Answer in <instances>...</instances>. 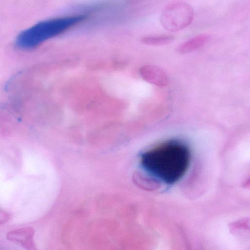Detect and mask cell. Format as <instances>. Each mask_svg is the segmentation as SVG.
Wrapping results in <instances>:
<instances>
[{
  "label": "cell",
  "instance_id": "1",
  "mask_svg": "<svg viewBox=\"0 0 250 250\" xmlns=\"http://www.w3.org/2000/svg\"><path fill=\"white\" fill-rule=\"evenodd\" d=\"M188 148L176 141L163 143L144 152L141 163L148 171L168 185L181 179L190 163Z\"/></svg>",
  "mask_w": 250,
  "mask_h": 250
},
{
  "label": "cell",
  "instance_id": "2",
  "mask_svg": "<svg viewBox=\"0 0 250 250\" xmlns=\"http://www.w3.org/2000/svg\"><path fill=\"white\" fill-rule=\"evenodd\" d=\"M83 16H72L41 21L21 33L16 45L23 49L34 48L44 41L60 34L83 19Z\"/></svg>",
  "mask_w": 250,
  "mask_h": 250
},
{
  "label": "cell",
  "instance_id": "3",
  "mask_svg": "<svg viewBox=\"0 0 250 250\" xmlns=\"http://www.w3.org/2000/svg\"><path fill=\"white\" fill-rule=\"evenodd\" d=\"M194 10L187 2L174 1L162 10L160 21L162 27L169 32H177L188 27L192 21Z\"/></svg>",
  "mask_w": 250,
  "mask_h": 250
},
{
  "label": "cell",
  "instance_id": "4",
  "mask_svg": "<svg viewBox=\"0 0 250 250\" xmlns=\"http://www.w3.org/2000/svg\"><path fill=\"white\" fill-rule=\"evenodd\" d=\"M139 72L142 78L146 82L160 87L167 86L169 79L167 73L160 67L151 64L141 67Z\"/></svg>",
  "mask_w": 250,
  "mask_h": 250
},
{
  "label": "cell",
  "instance_id": "5",
  "mask_svg": "<svg viewBox=\"0 0 250 250\" xmlns=\"http://www.w3.org/2000/svg\"><path fill=\"white\" fill-rule=\"evenodd\" d=\"M34 230L25 227L11 230L7 233L8 240L20 244L26 250H37L34 241Z\"/></svg>",
  "mask_w": 250,
  "mask_h": 250
},
{
  "label": "cell",
  "instance_id": "6",
  "mask_svg": "<svg viewBox=\"0 0 250 250\" xmlns=\"http://www.w3.org/2000/svg\"><path fill=\"white\" fill-rule=\"evenodd\" d=\"M208 38V35L205 34L193 37L178 46L176 51L181 54L192 52L202 47Z\"/></svg>",
  "mask_w": 250,
  "mask_h": 250
},
{
  "label": "cell",
  "instance_id": "7",
  "mask_svg": "<svg viewBox=\"0 0 250 250\" xmlns=\"http://www.w3.org/2000/svg\"><path fill=\"white\" fill-rule=\"evenodd\" d=\"M174 40L173 36L171 35H159L146 36L140 39L141 42L149 46H165L170 44Z\"/></svg>",
  "mask_w": 250,
  "mask_h": 250
},
{
  "label": "cell",
  "instance_id": "8",
  "mask_svg": "<svg viewBox=\"0 0 250 250\" xmlns=\"http://www.w3.org/2000/svg\"><path fill=\"white\" fill-rule=\"evenodd\" d=\"M229 229L232 234H237L242 231H250V218H243L230 223Z\"/></svg>",
  "mask_w": 250,
  "mask_h": 250
},
{
  "label": "cell",
  "instance_id": "9",
  "mask_svg": "<svg viewBox=\"0 0 250 250\" xmlns=\"http://www.w3.org/2000/svg\"><path fill=\"white\" fill-rule=\"evenodd\" d=\"M11 218L10 214L5 210L0 211V224L7 222Z\"/></svg>",
  "mask_w": 250,
  "mask_h": 250
}]
</instances>
